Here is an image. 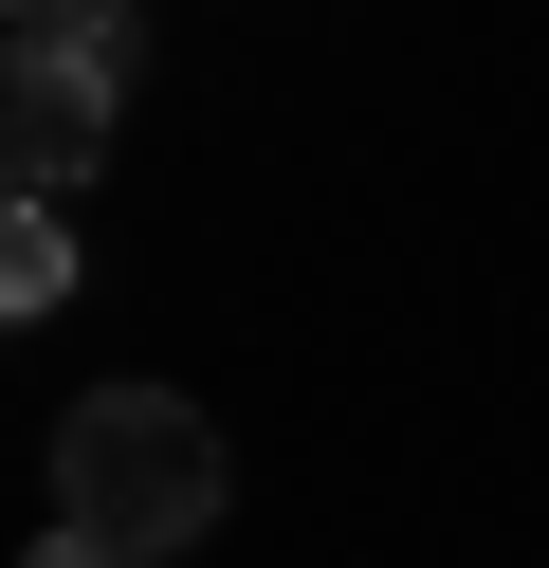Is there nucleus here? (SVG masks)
Masks as SVG:
<instances>
[{
  "mask_svg": "<svg viewBox=\"0 0 549 568\" xmlns=\"http://www.w3.org/2000/svg\"><path fill=\"white\" fill-rule=\"evenodd\" d=\"M55 531H92V550L165 568L220 531V422L183 404V385H92V404L55 422Z\"/></svg>",
  "mask_w": 549,
  "mask_h": 568,
  "instance_id": "f257e3e1",
  "label": "nucleus"
},
{
  "mask_svg": "<svg viewBox=\"0 0 549 568\" xmlns=\"http://www.w3.org/2000/svg\"><path fill=\"white\" fill-rule=\"evenodd\" d=\"M73 294V239H55V202H19L0 221V312H55Z\"/></svg>",
  "mask_w": 549,
  "mask_h": 568,
  "instance_id": "7ed1b4c3",
  "label": "nucleus"
},
{
  "mask_svg": "<svg viewBox=\"0 0 549 568\" xmlns=\"http://www.w3.org/2000/svg\"><path fill=\"white\" fill-rule=\"evenodd\" d=\"M19 19V55H92V38H129V0H0Z\"/></svg>",
  "mask_w": 549,
  "mask_h": 568,
  "instance_id": "20e7f679",
  "label": "nucleus"
},
{
  "mask_svg": "<svg viewBox=\"0 0 549 568\" xmlns=\"http://www.w3.org/2000/svg\"><path fill=\"white\" fill-rule=\"evenodd\" d=\"M19 568H129V550H92V531H37V550Z\"/></svg>",
  "mask_w": 549,
  "mask_h": 568,
  "instance_id": "39448f33",
  "label": "nucleus"
},
{
  "mask_svg": "<svg viewBox=\"0 0 549 568\" xmlns=\"http://www.w3.org/2000/svg\"><path fill=\"white\" fill-rule=\"evenodd\" d=\"M110 111H129V38L92 55H19L0 74V165H19V202H73L110 165Z\"/></svg>",
  "mask_w": 549,
  "mask_h": 568,
  "instance_id": "f03ea898",
  "label": "nucleus"
}]
</instances>
